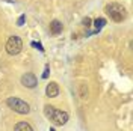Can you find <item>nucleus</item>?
<instances>
[{
	"instance_id": "1",
	"label": "nucleus",
	"mask_w": 133,
	"mask_h": 131,
	"mask_svg": "<svg viewBox=\"0 0 133 131\" xmlns=\"http://www.w3.org/2000/svg\"><path fill=\"white\" fill-rule=\"evenodd\" d=\"M44 115L49 118L55 125H65L66 121H68V113L66 112H62V110H58L53 106H45L44 107Z\"/></svg>"
},
{
	"instance_id": "2",
	"label": "nucleus",
	"mask_w": 133,
	"mask_h": 131,
	"mask_svg": "<svg viewBox=\"0 0 133 131\" xmlns=\"http://www.w3.org/2000/svg\"><path fill=\"white\" fill-rule=\"evenodd\" d=\"M104 12L110 17V20H114L116 23H121L125 18V15H127L125 14V8L123 5H119V3H109V5H106Z\"/></svg>"
},
{
	"instance_id": "3",
	"label": "nucleus",
	"mask_w": 133,
	"mask_h": 131,
	"mask_svg": "<svg viewBox=\"0 0 133 131\" xmlns=\"http://www.w3.org/2000/svg\"><path fill=\"white\" fill-rule=\"evenodd\" d=\"M6 104H8L9 108H12L14 112L20 113V115H27V113L30 112V107H29V104H27L26 101H23V99L15 98V97H11V98H8V99H6Z\"/></svg>"
},
{
	"instance_id": "4",
	"label": "nucleus",
	"mask_w": 133,
	"mask_h": 131,
	"mask_svg": "<svg viewBox=\"0 0 133 131\" xmlns=\"http://www.w3.org/2000/svg\"><path fill=\"white\" fill-rule=\"evenodd\" d=\"M21 48H23V42H21V39L18 36H11L8 39V42H6V51L11 56L18 54L21 51Z\"/></svg>"
},
{
	"instance_id": "5",
	"label": "nucleus",
	"mask_w": 133,
	"mask_h": 131,
	"mask_svg": "<svg viewBox=\"0 0 133 131\" xmlns=\"http://www.w3.org/2000/svg\"><path fill=\"white\" fill-rule=\"evenodd\" d=\"M36 83H38V80H36V77L33 75V74H30V72H27V74H24L23 77H21V84L23 86H26V88H35L36 86Z\"/></svg>"
},
{
	"instance_id": "6",
	"label": "nucleus",
	"mask_w": 133,
	"mask_h": 131,
	"mask_svg": "<svg viewBox=\"0 0 133 131\" xmlns=\"http://www.w3.org/2000/svg\"><path fill=\"white\" fill-rule=\"evenodd\" d=\"M45 93H47V97L49 98H55V97H58L59 95V86L58 83L51 82L47 84V89H45Z\"/></svg>"
},
{
	"instance_id": "7",
	"label": "nucleus",
	"mask_w": 133,
	"mask_h": 131,
	"mask_svg": "<svg viewBox=\"0 0 133 131\" xmlns=\"http://www.w3.org/2000/svg\"><path fill=\"white\" fill-rule=\"evenodd\" d=\"M50 32L53 33V35H59V33L62 32V23L58 21V20H53L50 23Z\"/></svg>"
},
{
	"instance_id": "8",
	"label": "nucleus",
	"mask_w": 133,
	"mask_h": 131,
	"mask_svg": "<svg viewBox=\"0 0 133 131\" xmlns=\"http://www.w3.org/2000/svg\"><path fill=\"white\" fill-rule=\"evenodd\" d=\"M14 131H33V130H32V127H30L27 122H18L15 125Z\"/></svg>"
},
{
	"instance_id": "9",
	"label": "nucleus",
	"mask_w": 133,
	"mask_h": 131,
	"mask_svg": "<svg viewBox=\"0 0 133 131\" xmlns=\"http://www.w3.org/2000/svg\"><path fill=\"white\" fill-rule=\"evenodd\" d=\"M104 24H106V20H104V18H97V20L94 21V26H95V29H97V30L103 29Z\"/></svg>"
},
{
	"instance_id": "10",
	"label": "nucleus",
	"mask_w": 133,
	"mask_h": 131,
	"mask_svg": "<svg viewBox=\"0 0 133 131\" xmlns=\"http://www.w3.org/2000/svg\"><path fill=\"white\" fill-rule=\"evenodd\" d=\"M80 97H82L83 99L88 98V89H86V86H85V84L80 86Z\"/></svg>"
},
{
	"instance_id": "11",
	"label": "nucleus",
	"mask_w": 133,
	"mask_h": 131,
	"mask_svg": "<svg viewBox=\"0 0 133 131\" xmlns=\"http://www.w3.org/2000/svg\"><path fill=\"white\" fill-rule=\"evenodd\" d=\"M83 26H86V27L91 26V18H89V17H86V18L83 20Z\"/></svg>"
},
{
	"instance_id": "12",
	"label": "nucleus",
	"mask_w": 133,
	"mask_h": 131,
	"mask_svg": "<svg viewBox=\"0 0 133 131\" xmlns=\"http://www.w3.org/2000/svg\"><path fill=\"white\" fill-rule=\"evenodd\" d=\"M24 20H26V17H24V15L20 17V18H18V26H23V24H24Z\"/></svg>"
},
{
	"instance_id": "13",
	"label": "nucleus",
	"mask_w": 133,
	"mask_h": 131,
	"mask_svg": "<svg viewBox=\"0 0 133 131\" xmlns=\"http://www.w3.org/2000/svg\"><path fill=\"white\" fill-rule=\"evenodd\" d=\"M47 75H49V68H45V72L42 74V77H44V78H45V77H47Z\"/></svg>"
},
{
	"instance_id": "14",
	"label": "nucleus",
	"mask_w": 133,
	"mask_h": 131,
	"mask_svg": "<svg viewBox=\"0 0 133 131\" xmlns=\"http://www.w3.org/2000/svg\"><path fill=\"white\" fill-rule=\"evenodd\" d=\"M50 131H55V130H53V128H51V130H50Z\"/></svg>"
}]
</instances>
